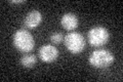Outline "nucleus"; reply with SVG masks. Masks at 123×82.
<instances>
[{
  "label": "nucleus",
  "mask_w": 123,
  "mask_h": 82,
  "mask_svg": "<svg viewBox=\"0 0 123 82\" xmlns=\"http://www.w3.org/2000/svg\"><path fill=\"white\" fill-rule=\"evenodd\" d=\"M12 44L18 51L29 53L35 47V41L29 31L25 29H18L12 36Z\"/></svg>",
  "instance_id": "f257e3e1"
},
{
  "label": "nucleus",
  "mask_w": 123,
  "mask_h": 82,
  "mask_svg": "<svg viewBox=\"0 0 123 82\" xmlns=\"http://www.w3.org/2000/svg\"><path fill=\"white\" fill-rule=\"evenodd\" d=\"M114 54L106 49L94 50L88 57V62L93 68L105 69L114 63Z\"/></svg>",
  "instance_id": "f03ea898"
},
{
  "label": "nucleus",
  "mask_w": 123,
  "mask_h": 82,
  "mask_svg": "<svg viewBox=\"0 0 123 82\" xmlns=\"http://www.w3.org/2000/svg\"><path fill=\"white\" fill-rule=\"evenodd\" d=\"M110 39V33L105 27H93L87 33V41L93 47H103L108 43Z\"/></svg>",
  "instance_id": "7ed1b4c3"
},
{
  "label": "nucleus",
  "mask_w": 123,
  "mask_h": 82,
  "mask_svg": "<svg viewBox=\"0 0 123 82\" xmlns=\"http://www.w3.org/2000/svg\"><path fill=\"white\" fill-rule=\"evenodd\" d=\"M64 42L67 49L73 54H78L82 52L85 47V39L82 36V34L78 32L69 33L64 38Z\"/></svg>",
  "instance_id": "20e7f679"
},
{
  "label": "nucleus",
  "mask_w": 123,
  "mask_h": 82,
  "mask_svg": "<svg viewBox=\"0 0 123 82\" xmlns=\"http://www.w3.org/2000/svg\"><path fill=\"white\" fill-rule=\"evenodd\" d=\"M38 57H40L42 62H44L46 64H50L57 60L59 50L52 44H45L42 45L38 50Z\"/></svg>",
  "instance_id": "39448f33"
},
{
  "label": "nucleus",
  "mask_w": 123,
  "mask_h": 82,
  "mask_svg": "<svg viewBox=\"0 0 123 82\" xmlns=\"http://www.w3.org/2000/svg\"><path fill=\"white\" fill-rule=\"evenodd\" d=\"M42 22V14L38 10H32L26 15L24 25L28 29H35L41 24Z\"/></svg>",
  "instance_id": "423d86ee"
},
{
  "label": "nucleus",
  "mask_w": 123,
  "mask_h": 82,
  "mask_svg": "<svg viewBox=\"0 0 123 82\" xmlns=\"http://www.w3.org/2000/svg\"><path fill=\"white\" fill-rule=\"evenodd\" d=\"M79 21L77 15L72 13H65L61 19V25L62 27L67 30V31H73L78 27Z\"/></svg>",
  "instance_id": "0eeeda50"
},
{
  "label": "nucleus",
  "mask_w": 123,
  "mask_h": 82,
  "mask_svg": "<svg viewBox=\"0 0 123 82\" xmlns=\"http://www.w3.org/2000/svg\"><path fill=\"white\" fill-rule=\"evenodd\" d=\"M20 63L24 68L30 69L33 68L37 63V57L35 54H31V53H26L25 56H23L20 60Z\"/></svg>",
  "instance_id": "6e6552de"
},
{
  "label": "nucleus",
  "mask_w": 123,
  "mask_h": 82,
  "mask_svg": "<svg viewBox=\"0 0 123 82\" xmlns=\"http://www.w3.org/2000/svg\"><path fill=\"white\" fill-rule=\"evenodd\" d=\"M64 40V37L60 32H55L51 34L50 36V41L52 42L53 44H60L62 41Z\"/></svg>",
  "instance_id": "1a4fd4ad"
},
{
  "label": "nucleus",
  "mask_w": 123,
  "mask_h": 82,
  "mask_svg": "<svg viewBox=\"0 0 123 82\" xmlns=\"http://www.w3.org/2000/svg\"><path fill=\"white\" fill-rule=\"evenodd\" d=\"M25 1H23V0H18V1H14V0H12V1H9V3H11V4H22V3H24Z\"/></svg>",
  "instance_id": "9d476101"
}]
</instances>
